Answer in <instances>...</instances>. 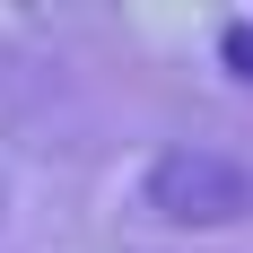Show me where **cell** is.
Returning a JSON list of instances; mask_svg holds the SVG:
<instances>
[{
	"mask_svg": "<svg viewBox=\"0 0 253 253\" xmlns=\"http://www.w3.org/2000/svg\"><path fill=\"white\" fill-rule=\"evenodd\" d=\"M149 201L183 227H218V218H245L253 210V175L236 157H210V149H166L149 166Z\"/></svg>",
	"mask_w": 253,
	"mask_h": 253,
	"instance_id": "6da1fadb",
	"label": "cell"
},
{
	"mask_svg": "<svg viewBox=\"0 0 253 253\" xmlns=\"http://www.w3.org/2000/svg\"><path fill=\"white\" fill-rule=\"evenodd\" d=\"M218 52H227V70H245V79H253V18H245V26H227V35H218Z\"/></svg>",
	"mask_w": 253,
	"mask_h": 253,
	"instance_id": "7a4b0ae2",
	"label": "cell"
}]
</instances>
